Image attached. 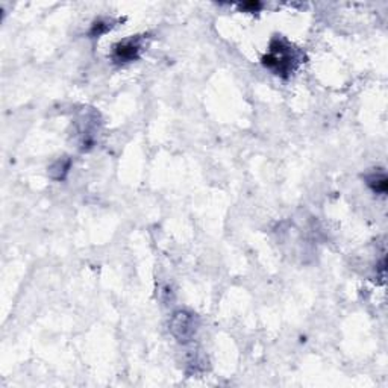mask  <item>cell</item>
Segmentation results:
<instances>
[{
	"label": "cell",
	"instance_id": "obj_1",
	"mask_svg": "<svg viewBox=\"0 0 388 388\" xmlns=\"http://www.w3.org/2000/svg\"><path fill=\"white\" fill-rule=\"evenodd\" d=\"M261 63L276 76L287 79L303 63V54L283 36L276 35L270 41L268 52L261 58Z\"/></svg>",
	"mask_w": 388,
	"mask_h": 388
},
{
	"label": "cell",
	"instance_id": "obj_2",
	"mask_svg": "<svg viewBox=\"0 0 388 388\" xmlns=\"http://www.w3.org/2000/svg\"><path fill=\"white\" fill-rule=\"evenodd\" d=\"M100 114L91 108L82 111L78 120L74 122V125H76L78 143L82 152H88L94 147L97 133L100 131Z\"/></svg>",
	"mask_w": 388,
	"mask_h": 388
},
{
	"label": "cell",
	"instance_id": "obj_3",
	"mask_svg": "<svg viewBox=\"0 0 388 388\" xmlns=\"http://www.w3.org/2000/svg\"><path fill=\"white\" fill-rule=\"evenodd\" d=\"M199 317L188 310H177L170 317L169 330L170 334L181 343V345H188L194 338L199 330Z\"/></svg>",
	"mask_w": 388,
	"mask_h": 388
},
{
	"label": "cell",
	"instance_id": "obj_4",
	"mask_svg": "<svg viewBox=\"0 0 388 388\" xmlns=\"http://www.w3.org/2000/svg\"><path fill=\"white\" fill-rule=\"evenodd\" d=\"M144 49V36L143 35H136L129 36V39L122 40L116 43L113 46V52H111V59L114 64L125 65L131 64L141 56V52Z\"/></svg>",
	"mask_w": 388,
	"mask_h": 388
},
{
	"label": "cell",
	"instance_id": "obj_5",
	"mask_svg": "<svg viewBox=\"0 0 388 388\" xmlns=\"http://www.w3.org/2000/svg\"><path fill=\"white\" fill-rule=\"evenodd\" d=\"M388 179L385 170L382 169H375L371 173L365 175V184H367L369 188L375 193L380 194V196H385L387 188H388Z\"/></svg>",
	"mask_w": 388,
	"mask_h": 388
},
{
	"label": "cell",
	"instance_id": "obj_6",
	"mask_svg": "<svg viewBox=\"0 0 388 388\" xmlns=\"http://www.w3.org/2000/svg\"><path fill=\"white\" fill-rule=\"evenodd\" d=\"M72 167V160L67 158V156H63V158L56 160L52 166L49 167V176L55 181H64L69 175V170Z\"/></svg>",
	"mask_w": 388,
	"mask_h": 388
},
{
	"label": "cell",
	"instance_id": "obj_7",
	"mask_svg": "<svg viewBox=\"0 0 388 388\" xmlns=\"http://www.w3.org/2000/svg\"><path fill=\"white\" fill-rule=\"evenodd\" d=\"M116 23H117V21L113 20V19H97L94 23H93L91 29H89V35H91V36H100L103 34H107V32L111 31V29L114 28Z\"/></svg>",
	"mask_w": 388,
	"mask_h": 388
},
{
	"label": "cell",
	"instance_id": "obj_8",
	"mask_svg": "<svg viewBox=\"0 0 388 388\" xmlns=\"http://www.w3.org/2000/svg\"><path fill=\"white\" fill-rule=\"evenodd\" d=\"M259 8H261V3H258V2H250V3L241 5V10L249 11V12H255V11H258Z\"/></svg>",
	"mask_w": 388,
	"mask_h": 388
}]
</instances>
